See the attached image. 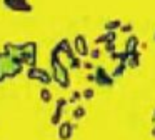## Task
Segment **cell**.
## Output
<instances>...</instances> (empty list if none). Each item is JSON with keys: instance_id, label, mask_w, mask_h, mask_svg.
Returning a JSON list of instances; mask_svg holds the SVG:
<instances>
[{"instance_id": "1", "label": "cell", "mask_w": 155, "mask_h": 140, "mask_svg": "<svg viewBox=\"0 0 155 140\" xmlns=\"http://www.w3.org/2000/svg\"><path fill=\"white\" fill-rule=\"evenodd\" d=\"M137 47H138V38H137V37H130V38L127 40V47H125V48H127V52L128 53L135 52V50H137Z\"/></svg>"}, {"instance_id": "2", "label": "cell", "mask_w": 155, "mask_h": 140, "mask_svg": "<svg viewBox=\"0 0 155 140\" xmlns=\"http://www.w3.org/2000/svg\"><path fill=\"white\" fill-rule=\"evenodd\" d=\"M120 25V22H112V23H108V28H114V27H118Z\"/></svg>"}, {"instance_id": "3", "label": "cell", "mask_w": 155, "mask_h": 140, "mask_svg": "<svg viewBox=\"0 0 155 140\" xmlns=\"http://www.w3.org/2000/svg\"><path fill=\"white\" fill-rule=\"evenodd\" d=\"M130 28H132L130 25H125V27H124V32H128V30H130Z\"/></svg>"}, {"instance_id": "4", "label": "cell", "mask_w": 155, "mask_h": 140, "mask_svg": "<svg viewBox=\"0 0 155 140\" xmlns=\"http://www.w3.org/2000/svg\"><path fill=\"white\" fill-rule=\"evenodd\" d=\"M152 135H153V137H155V127H153V130H152Z\"/></svg>"}, {"instance_id": "5", "label": "cell", "mask_w": 155, "mask_h": 140, "mask_svg": "<svg viewBox=\"0 0 155 140\" xmlns=\"http://www.w3.org/2000/svg\"><path fill=\"white\" fill-rule=\"evenodd\" d=\"M153 38H155V33H153Z\"/></svg>"}]
</instances>
